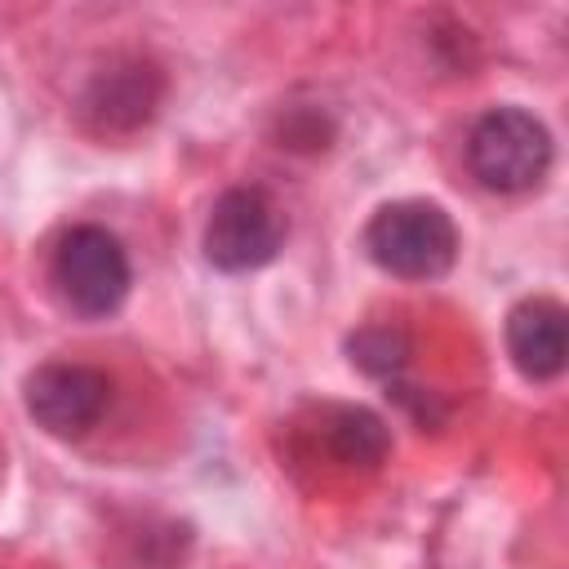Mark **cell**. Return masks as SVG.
I'll list each match as a JSON object with an SVG mask.
<instances>
[{
    "label": "cell",
    "mask_w": 569,
    "mask_h": 569,
    "mask_svg": "<svg viewBox=\"0 0 569 569\" xmlns=\"http://www.w3.org/2000/svg\"><path fill=\"white\" fill-rule=\"evenodd\" d=\"M365 249L387 276L436 280L458 258V227L431 200H396L369 218Z\"/></svg>",
    "instance_id": "obj_1"
},
{
    "label": "cell",
    "mask_w": 569,
    "mask_h": 569,
    "mask_svg": "<svg viewBox=\"0 0 569 569\" xmlns=\"http://www.w3.org/2000/svg\"><path fill=\"white\" fill-rule=\"evenodd\" d=\"M467 164L489 191H529L551 169V133L538 116L520 107H493L467 133Z\"/></svg>",
    "instance_id": "obj_2"
},
{
    "label": "cell",
    "mask_w": 569,
    "mask_h": 569,
    "mask_svg": "<svg viewBox=\"0 0 569 569\" xmlns=\"http://www.w3.org/2000/svg\"><path fill=\"white\" fill-rule=\"evenodd\" d=\"M129 280V253L107 227L80 222L53 249V284L76 316H111L124 302Z\"/></svg>",
    "instance_id": "obj_3"
},
{
    "label": "cell",
    "mask_w": 569,
    "mask_h": 569,
    "mask_svg": "<svg viewBox=\"0 0 569 569\" xmlns=\"http://www.w3.org/2000/svg\"><path fill=\"white\" fill-rule=\"evenodd\" d=\"M284 244V213L262 187H231L204 222V258L218 271H258Z\"/></svg>",
    "instance_id": "obj_4"
},
{
    "label": "cell",
    "mask_w": 569,
    "mask_h": 569,
    "mask_svg": "<svg viewBox=\"0 0 569 569\" xmlns=\"http://www.w3.org/2000/svg\"><path fill=\"white\" fill-rule=\"evenodd\" d=\"M22 400H27V413H31L49 436L76 440V436H84L89 427H98V418L107 413V405H111V382H107V373L93 369V365L53 360V365H40V369L27 378Z\"/></svg>",
    "instance_id": "obj_5"
},
{
    "label": "cell",
    "mask_w": 569,
    "mask_h": 569,
    "mask_svg": "<svg viewBox=\"0 0 569 569\" xmlns=\"http://www.w3.org/2000/svg\"><path fill=\"white\" fill-rule=\"evenodd\" d=\"M507 356L529 382H547L565 369L569 320L556 298H525L507 316Z\"/></svg>",
    "instance_id": "obj_6"
},
{
    "label": "cell",
    "mask_w": 569,
    "mask_h": 569,
    "mask_svg": "<svg viewBox=\"0 0 569 569\" xmlns=\"http://www.w3.org/2000/svg\"><path fill=\"white\" fill-rule=\"evenodd\" d=\"M160 71L142 58H120L111 67H102L89 89H84V111L102 124V129H133L142 120H151L156 102H160Z\"/></svg>",
    "instance_id": "obj_7"
},
{
    "label": "cell",
    "mask_w": 569,
    "mask_h": 569,
    "mask_svg": "<svg viewBox=\"0 0 569 569\" xmlns=\"http://www.w3.org/2000/svg\"><path fill=\"white\" fill-rule=\"evenodd\" d=\"M325 436L342 467H378L387 458V427L369 409H338Z\"/></svg>",
    "instance_id": "obj_8"
},
{
    "label": "cell",
    "mask_w": 569,
    "mask_h": 569,
    "mask_svg": "<svg viewBox=\"0 0 569 569\" xmlns=\"http://www.w3.org/2000/svg\"><path fill=\"white\" fill-rule=\"evenodd\" d=\"M405 356H409V338H405V329L373 325V329H360V333L351 338V360H356L365 373H373V378L396 373V369L405 365Z\"/></svg>",
    "instance_id": "obj_9"
}]
</instances>
